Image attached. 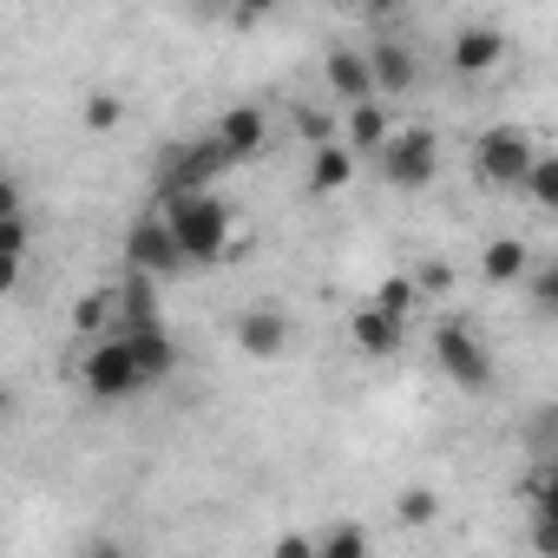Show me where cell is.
<instances>
[{"label":"cell","mask_w":558,"mask_h":558,"mask_svg":"<svg viewBox=\"0 0 558 558\" xmlns=\"http://www.w3.org/2000/svg\"><path fill=\"white\" fill-rule=\"evenodd\" d=\"M80 119H86V132H112V125H119V99H112V93H86Z\"/></svg>","instance_id":"23"},{"label":"cell","mask_w":558,"mask_h":558,"mask_svg":"<svg viewBox=\"0 0 558 558\" xmlns=\"http://www.w3.org/2000/svg\"><path fill=\"white\" fill-rule=\"evenodd\" d=\"M532 303H538V310L558 303V269H538V276H532Z\"/></svg>","instance_id":"27"},{"label":"cell","mask_w":558,"mask_h":558,"mask_svg":"<svg viewBox=\"0 0 558 558\" xmlns=\"http://www.w3.org/2000/svg\"><path fill=\"white\" fill-rule=\"evenodd\" d=\"M447 283H453V269H447V263H427V269L414 276V290H421V296H440Z\"/></svg>","instance_id":"26"},{"label":"cell","mask_w":558,"mask_h":558,"mask_svg":"<svg viewBox=\"0 0 558 558\" xmlns=\"http://www.w3.org/2000/svg\"><path fill=\"white\" fill-rule=\"evenodd\" d=\"M388 132H395V125H388L381 99H355V106H349V125H342V145H349V151H381Z\"/></svg>","instance_id":"16"},{"label":"cell","mask_w":558,"mask_h":558,"mask_svg":"<svg viewBox=\"0 0 558 558\" xmlns=\"http://www.w3.org/2000/svg\"><path fill=\"white\" fill-rule=\"evenodd\" d=\"M519 191H525L538 210H551V204H558V165H551V158H532L525 178H519Z\"/></svg>","instance_id":"18"},{"label":"cell","mask_w":558,"mask_h":558,"mask_svg":"<svg viewBox=\"0 0 558 558\" xmlns=\"http://www.w3.org/2000/svg\"><path fill=\"white\" fill-rule=\"evenodd\" d=\"M349 8H362V14H395L401 0H349Z\"/></svg>","instance_id":"32"},{"label":"cell","mask_w":558,"mask_h":558,"mask_svg":"<svg viewBox=\"0 0 558 558\" xmlns=\"http://www.w3.org/2000/svg\"><path fill=\"white\" fill-rule=\"evenodd\" d=\"M269 8H276V0H230V21H236V27H250V21H263Z\"/></svg>","instance_id":"28"},{"label":"cell","mask_w":558,"mask_h":558,"mask_svg":"<svg viewBox=\"0 0 558 558\" xmlns=\"http://www.w3.org/2000/svg\"><path fill=\"white\" fill-rule=\"evenodd\" d=\"M125 336V349H132V362H138V375H145V388H158L171 368H178V349H171V336H165V323H125L119 329Z\"/></svg>","instance_id":"10"},{"label":"cell","mask_w":558,"mask_h":558,"mask_svg":"<svg viewBox=\"0 0 558 558\" xmlns=\"http://www.w3.org/2000/svg\"><path fill=\"white\" fill-rule=\"evenodd\" d=\"M525 243L519 236H493L486 250H480V276H486V283H519V276H525Z\"/></svg>","instance_id":"17"},{"label":"cell","mask_w":558,"mask_h":558,"mask_svg":"<svg viewBox=\"0 0 558 558\" xmlns=\"http://www.w3.org/2000/svg\"><path fill=\"white\" fill-rule=\"evenodd\" d=\"M440 171V138L427 125H408V132H388L381 138V178L395 191H427Z\"/></svg>","instance_id":"4"},{"label":"cell","mask_w":558,"mask_h":558,"mask_svg":"<svg viewBox=\"0 0 558 558\" xmlns=\"http://www.w3.org/2000/svg\"><path fill=\"white\" fill-rule=\"evenodd\" d=\"M8 408H14V388H8V381H0V414H8Z\"/></svg>","instance_id":"33"},{"label":"cell","mask_w":558,"mask_h":558,"mask_svg":"<svg viewBox=\"0 0 558 558\" xmlns=\"http://www.w3.org/2000/svg\"><path fill=\"white\" fill-rule=\"evenodd\" d=\"M125 269L151 276V283H158V276H178V269H184V256H178L165 217H138V223L125 230Z\"/></svg>","instance_id":"7"},{"label":"cell","mask_w":558,"mask_h":558,"mask_svg":"<svg viewBox=\"0 0 558 558\" xmlns=\"http://www.w3.org/2000/svg\"><path fill=\"white\" fill-rule=\"evenodd\" d=\"M296 132H303L310 145H323V138H336V119L316 112V106H296Z\"/></svg>","instance_id":"25"},{"label":"cell","mask_w":558,"mask_h":558,"mask_svg":"<svg viewBox=\"0 0 558 558\" xmlns=\"http://www.w3.org/2000/svg\"><path fill=\"white\" fill-rule=\"evenodd\" d=\"M34 250V230L21 210H0V256H27Z\"/></svg>","instance_id":"22"},{"label":"cell","mask_w":558,"mask_h":558,"mask_svg":"<svg viewBox=\"0 0 558 558\" xmlns=\"http://www.w3.org/2000/svg\"><path fill=\"white\" fill-rule=\"evenodd\" d=\"M434 368H440L453 388H473V395L493 381V355L480 349V336H473L460 316H447V323L434 329Z\"/></svg>","instance_id":"5"},{"label":"cell","mask_w":558,"mask_h":558,"mask_svg":"<svg viewBox=\"0 0 558 558\" xmlns=\"http://www.w3.org/2000/svg\"><path fill=\"white\" fill-rule=\"evenodd\" d=\"M230 171V151L217 138H178L165 158H158V197H184V191H210L217 178Z\"/></svg>","instance_id":"2"},{"label":"cell","mask_w":558,"mask_h":558,"mask_svg":"<svg viewBox=\"0 0 558 558\" xmlns=\"http://www.w3.org/2000/svg\"><path fill=\"white\" fill-rule=\"evenodd\" d=\"M236 349L250 362H276V355L290 349V316L283 310H243L236 316Z\"/></svg>","instance_id":"9"},{"label":"cell","mask_w":558,"mask_h":558,"mask_svg":"<svg viewBox=\"0 0 558 558\" xmlns=\"http://www.w3.org/2000/svg\"><path fill=\"white\" fill-rule=\"evenodd\" d=\"M401 329H408L401 316H388V310H375V303H368V310H355V316H349V349H355V355H368V362H388V355L401 349Z\"/></svg>","instance_id":"11"},{"label":"cell","mask_w":558,"mask_h":558,"mask_svg":"<svg viewBox=\"0 0 558 558\" xmlns=\"http://www.w3.org/2000/svg\"><path fill=\"white\" fill-rule=\"evenodd\" d=\"M323 80H329V93H336L342 106H355V99H375V73H368V53H355V47H336V53L323 60Z\"/></svg>","instance_id":"13"},{"label":"cell","mask_w":558,"mask_h":558,"mask_svg":"<svg viewBox=\"0 0 558 558\" xmlns=\"http://www.w3.org/2000/svg\"><path fill=\"white\" fill-rule=\"evenodd\" d=\"M165 223H171V243L184 263H223L236 243H230V210L210 197V191H184V197H165Z\"/></svg>","instance_id":"1"},{"label":"cell","mask_w":558,"mask_h":558,"mask_svg":"<svg viewBox=\"0 0 558 558\" xmlns=\"http://www.w3.org/2000/svg\"><path fill=\"white\" fill-rule=\"evenodd\" d=\"M276 551H283V558H310L316 538H296V532H290V538H276Z\"/></svg>","instance_id":"30"},{"label":"cell","mask_w":558,"mask_h":558,"mask_svg":"<svg viewBox=\"0 0 558 558\" xmlns=\"http://www.w3.org/2000/svg\"><path fill=\"white\" fill-rule=\"evenodd\" d=\"M80 381H86L93 401H132V395H145V375H138L125 336H93L86 362H80Z\"/></svg>","instance_id":"3"},{"label":"cell","mask_w":558,"mask_h":558,"mask_svg":"<svg viewBox=\"0 0 558 558\" xmlns=\"http://www.w3.org/2000/svg\"><path fill=\"white\" fill-rule=\"evenodd\" d=\"M447 66L460 73V80H486L493 66H506V34L499 27H460L453 34V53H447Z\"/></svg>","instance_id":"8"},{"label":"cell","mask_w":558,"mask_h":558,"mask_svg":"<svg viewBox=\"0 0 558 558\" xmlns=\"http://www.w3.org/2000/svg\"><path fill=\"white\" fill-rule=\"evenodd\" d=\"M0 210H21V191H14V178L0 171Z\"/></svg>","instance_id":"31"},{"label":"cell","mask_w":558,"mask_h":558,"mask_svg":"<svg viewBox=\"0 0 558 558\" xmlns=\"http://www.w3.org/2000/svg\"><path fill=\"white\" fill-rule=\"evenodd\" d=\"M368 73H375V93H414L421 86V66H414V53L401 40H381L368 53Z\"/></svg>","instance_id":"14"},{"label":"cell","mask_w":558,"mask_h":558,"mask_svg":"<svg viewBox=\"0 0 558 558\" xmlns=\"http://www.w3.org/2000/svg\"><path fill=\"white\" fill-rule=\"evenodd\" d=\"M349 178H355V151L342 138H323L316 145V165H310V197H336Z\"/></svg>","instance_id":"15"},{"label":"cell","mask_w":558,"mask_h":558,"mask_svg":"<svg viewBox=\"0 0 558 558\" xmlns=\"http://www.w3.org/2000/svg\"><path fill=\"white\" fill-rule=\"evenodd\" d=\"M414 303H421V290H414V276H388V283L375 290V310H388V316H414Z\"/></svg>","instance_id":"19"},{"label":"cell","mask_w":558,"mask_h":558,"mask_svg":"<svg viewBox=\"0 0 558 558\" xmlns=\"http://www.w3.org/2000/svg\"><path fill=\"white\" fill-rule=\"evenodd\" d=\"M316 551H323V558H362V551H368V532H362V525H329V532L316 538Z\"/></svg>","instance_id":"21"},{"label":"cell","mask_w":558,"mask_h":558,"mask_svg":"<svg viewBox=\"0 0 558 558\" xmlns=\"http://www.w3.org/2000/svg\"><path fill=\"white\" fill-rule=\"evenodd\" d=\"M21 269H27V256H0V296L21 290Z\"/></svg>","instance_id":"29"},{"label":"cell","mask_w":558,"mask_h":558,"mask_svg":"<svg viewBox=\"0 0 558 558\" xmlns=\"http://www.w3.org/2000/svg\"><path fill=\"white\" fill-rule=\"evenodd\" d=\"M210 138H217V145L230 151V165H236V158H256V151L269 145V119H263L256 106H230V112L217 119V132H210Z\"/></svg>","instance_id":"12"},{"label":"cell","mask_w":558,"mask_h":558,"mask_svg":"<svg viewBox=\"0 0 558 558\" xmlns=\"http://www.w3.org/2000/svg\"><path fill=\"white\" fill-rule=\"evenodd\" d=\"M395 506H401V519H408V525H427V519H434V512H440V499H434V493H427V486H408V493H401V499H395Z\"/></svg>","instance_id":"24"},{"label":"cell","mask_w":558,"mask_h":558,"mask_svg":"<svg viewBox=\"0 0 558 558\" xmlns=\"http://www.w3.org/2000/svg\"><path fill=\"white\" fill-rule=\"evenodd\" d=\"M532 158H538V145H532V132H519V125L480 132V151H473V165H480V178H486L493 191H519V178H525Z\"/></svg>","instance_id":"6"},{"label":"cell","mask_w":558,"mask_h":558,"mask_svg":"<svg viewBox=\"0 0 558 558\" xmlns=\"http://www.w3.org/2000/svg\"><path fill=\"white\" fill-rule=\"evenodd\" d=\"M106 323H112V290L73 303V329H80V336H106Z\"/></svg>","instance_id":"20"}]
</instances>
